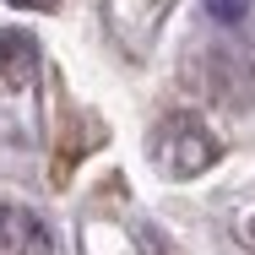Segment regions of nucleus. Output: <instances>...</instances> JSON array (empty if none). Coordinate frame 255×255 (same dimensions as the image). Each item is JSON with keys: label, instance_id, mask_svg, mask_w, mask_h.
Returning a JSON list of instances; mask_svg holds the SVG:
<instances>
[{"label": "nucleus", "instance_id": "1", "mask_svg": "<svg viewBox=\"0 0 255 255\" xmlns=\"http://www.w3.org/2000/svg\"><path fill=\"white\" fill-rule=\"evenodd\" d=\"M152 157H157L163 174H174V179H196L201 168H212V157H217V136L206 130L196 114H174V120H163V130H157Z\"/></svg>", "mask_w": 255, "mask_h": 255}, {"label": "nucleus", "instance_id": "2", "mask_svg": "<svg viewBox=\"0 0 255 255\" xmlns=\"http://www.w3.org/2000/svg\"><path fill=\"white\" fill-rule=\"evenodd\" d=\"M38 71V44L22 27H0V82H27Z\"/></svg>", "mask_w": 255, "mask_h": 255}, {"label": "nucleus", "instance_id": "3", "mask_svg": "<svg viewBox=\"0 0 255 255\" xmlns=\"http://www.w3.org/2000/svg\"><path fill=\"white\" fill-rule=\"evenodd\" d=\"M212 5V16H223V22H239L245 16V0H206Z\"/></svg>", "mask_w": 255, "mask_h": 255}, {"label": "nucleus", "instance_id": "4", "mask_svg": "<svg viewBox=\"0 0 255 255\" xmlns=\"http://www.w3.org/2000/svg\"><path fill=\"white\" fill-rule=\"evenodd\" d=\"M245 239H250V245H255V217H250V223H245Z\"/></svg>", "mask_w": 255, "mask_h": 255}, {"label": "nucleus", "instance_id": "5", "mask_svg": "<svg viewBox=\"0 0 255 255\" xmlns=\"http://www.w3.org/2000/svg\"><path fill=\"white\" fill-rule=\"evenodd\" d=\"M11 5H49V0H11Z\"/></svg>", "mask_w": 255, "mask_h": 255}]
</instances>
